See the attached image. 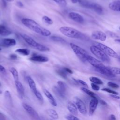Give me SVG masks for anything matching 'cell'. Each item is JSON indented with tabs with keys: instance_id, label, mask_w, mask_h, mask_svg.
I'll return each instance as SVG.
<instances>
[{
	"instance_id": "obj_14",
	"label": "cell",
	"mask_w": 120,
	"mask_h": 120,
	"mask_svg": "<svg viewBox=\"0 0 120 120\" xmlns=\"http://www.w3.org/2000/svg\"><path fill=\"white\" fill-rule=\"evenodd\" d=\"M95 70L97 71L98 72L105 75L107 77H113L115 76V75H113L111 71L110 70L108 69L107 67H106L104 66V67L100 68H98V69H95Z\"/></svg>"
},
{
	"instance_id": "obj_29",
	"label": "cell",
	"mask_w": 120,
	"mask_h": 120,
	"mask_svg": "<svg viewBox=\"0 0 120 120\" xmlns=\"http://www.w3.org/2000/svg\"><path fill=\"white\" fill-rule=\"evenodd\" d=\"M52 90L57 96H58L60 98H64L65 97V95L63 94L60 91V90H59V89L58 88L57 86H55L53 87V88L52 89Z\"/></svg>"
},
{
	"instance_id": "obj_3",
	"label": "cell",
	"mask_w": 120,
	"mask_h": 120,
	"mask_svg": "<svg viewBox=\"0 0 120 120\" xmlns=\"http://www.w3.org/2000/svg\"><path fill=\"white\" fill-rule=\"evenodd\" d=\"M21 36L29 46L35 50L40 52H47L50 50L48 47L37 42L32 38L26 34H21Z\"/></svg>"
},
{
	"instance_id": "obj_23",
	"label": "cell",
	"mask_w": 120,
	"mask_h": 120,
	"mask_svg": "<svg viewBox=\"0 0 120 120\" xmlns=\"http://www.w3.org/2000/svg\"><path fill=\"white\" fill-rule=\"evenodd\" d=\"M58 88L60 90V91L64 95H66V92L67 88V86L65 83L62 81H58L57 82Z\"/></svg>"
},
{
	"instance_id": "obj_51",
	"label": "cell",
	"mask_w": 120,
	"mask_h": 120,
	"mask_svg": "<svg viewBox=\"0 0 120 120\" xmlns=\"http://www.w3.org/2000/svg\"><path fill=\"white\" fill-rule=\"evenodd\" d=\"M71 0L74 3H77L78 2V0Z\"/></svg>"
},
{
	"instance_id": "obj_24",
	"label": "cell",
	"mask_w": 120,
	"mask_h": 120,
	"mask_svg": "<svg viewBox=\"0 0 120 120\" xmlns=\"http://www.w3.org/2000/svg\"><path fill=\"white\" fill-rule=\"evenodd\" d=\"M47 114L53 119H57L59 118V115L56 111L52 109H48L46 111Z\"/></svg>"
},
{
	"instance_id": "obj_57",
	"label": "cell",
	"mask_w": 120,
	"mask_h": 120,
	"mask_svg": "<svg viewBox=\"0 0 120 120\" xmlns=\"http://www.w3.org/2000/svg\"><path fill=\"white\" fill-rule=\"evenodd\" d=\"M119 29H120V27H119Z\"/></svg>"
},
{
	"instance_id": "obj_40",
	"label": "cell",
	"mask_w": 120,
	"mask_h": 120,
	"mask_svg": "<svg viewBox=\"0 0 120 120\" xmlns=\"http://www.w3.org/2000/svg\"><path fill=\"white\" fill-rule=\"evenodd\" d=\"M91 86L92 89L93 90H96V91H98L100 89L99 86L98 85V84H95L94 83H91Z\"/></svg>"
},
{
	"instance_id": "obj_12",
	"label": "cell",
	"mask_w": 120,
	"mask_h": 120,
	"mask_svg": "<svg viewBox=\"0 0 120 120\" xmlns=\"http://www.w3.org/2000/svg\"><path fill=\"white\" fill-rule=\"evenodd\" d=\"M91 38L94 39L104 41L106 40L107 36L104 32L99 30H96L92 33Z\"/></svg>"
},
{
	"instance_id": "obj_50",
	"label": "cell",
	"mask_w": 120,
	"mask_h": 120,
	"mask_svg": "<svg viewBox=\"0 0 120 120\" xmlns=\"http://www.w3.org/2000/svg\"><path fill=\"white\" fill-rule=\"evenodd\" d=\"M17 5H18V6H19V7H22L23 6V4H22L21 2H20V1H18V2H17Z\"/></svg>"
},
{
	"instance_id": "obj_56",
	"label": "cell",
	"mask_w": 120,
	"mask_h": 120,
	"mask_svg": "<svg viewBox=\"0 0 120 120\" xmlns=\"http://www.w3.org/2000/svg\"><path fill=\"white\" fill-rule=\"evenodd\" d=\"M1 50V48H0V51Z\"/></svg>"
},
{
	"instance_id": "obj_7",
	"label": "cell",
	"mask_w": 120,
	"mask_h": 120,
	"mask_svg": "<svg viewBox=\"0 0 120 120\" xmlns=\"http://www.w3.org/2000/svg\"><path fill=\"white\" fill-rule=\"evenodd\" d=\"M78 1H79V2L83 7L92 9L99 14H101L103 12V8L102 7L97 3L90 2L86 1H82L80 0H78Z\"/></svg>"
},
{
	"instance_id": "obj_19",
	"label": "cell",
	"mask_w": 120,
	"mask_h": 120,
	"mask_svg": "<svg viewBox=\"0 0 120 120\" xmlns=\"http://www.w3.org/2000/svg\"><path fill=\"white\" fill-rule=\"evenodd\" d=\"M26 79H27V82L28 83V84L29 85V87H30V90L33 92V93L34 94H35L38 90L37 89L36 85L35 82L30 76H27Z\"/></svg>"
},
{
	"instance_id": "obj_41",
	"label": "cell",
	"mask_w": 120,
	"mask_h": 120,
	"mask_svg": "<svg viewBox=\"0 0 120 120\" xmlns=\"http://www.w3.org/2000/svg\"><path fill=\"white\" fill-rule=\"evenodd\" d=\"M107 34L111 37L112 38H119V37L115 33L112 32H111V31H107L106 32Z\"/></svg>"
},
{
	"instance_id": "obj_20",
	"label": "cell",
	"mask_w": 120,
	"mask_h": 120,
	"mask_svg": "<svg viewBox=\"0 0 120 120\" xmlns=\"http://www.w3.org/2000/svg\"><path fill=\"white\" fill-rule=\"evenodd\" d=\"M43 92L45 94V96L47 97V98H48V99L49 100L50 103L53 105V106H57V103L56 102L55 99H54V98H53V96L51 94V93L48 91L47 90L44 89L43 90Z\"/></svg>"
},
{
	"instance_id": "obj_17",
	"label": "cell",
	"mask_w": 120,
	"mask_h": 120,
	"mask_svg": "<svg viewBox=\"0 0 120 120\" xmlns=\"http://www.w3.org/2000/svg\"><path fill=\"white\" fill-rule=\"evenodd\" d=\"M67 108L69 112L74 115H77L78 114L77 108L75 105L71 101H69L67 104Z\"/></svg>"
},
{
	"instance_id": "obj_26",
	"label": "cell",
	"mask_w": 120,
	"mask_h": 120,
	"mask_svg": "<svg viewBox=\"0 0 120 120\" xmlns=\"http://www.w3.org/2000/svg\"><path fill=\"white\" fill-rule=\"evenodd\" d=\"M15 52L25 56L29 55L30 53V50L27 48H19L16 49Z\"/></svg>"
},
{
	"instance_id": "obj_54",
	"label": "cell",
	"mask_w": 120,
	"mask_h": 120,
	"mask_svg": "<svg viewBox=\"0 0 120 120\" xmlns=\"http://www.w3.org/2000/svg\"><path fill=\"white\" fill-rule=\"evenodd\" d=\"M119 60L120 61V58H119Z\"/></svg>"
},
{
	"instance_id": "obj_35",
	"label": "cell",
	"mask_w": 120,
	"mask_h": 120,
	"mask_svg": "<svg viewBox=\"0 0 120 120\" xmlns=\"http://www.w3.org/2000/svg\"><path fill=\"white\" fill-rule=\"evenodd\" d=\"M65 118L68 120H80L79 118L73 114H68L65 116Z\"/></svg>"
},
{
	"instance_id": "obj_32",
	"label": "cell",
	"mask_w": 120,
	"mask_h": 120,
	"mask_svg": "<svg viewBox=\"0 0 120 120\" xmlns=\"http://www.w3.org/2000/svg\"><path fill=\"white\" fill-rule=\"evenodd\" d=\"M107 68L113 75H120V68L112 67H107Z\"/></svg>"
},
{
	"instance_id": "obj_8",
	"label": "cell",
	"mask_w": 120,
	"mask_h": 120,
	"mask_svg": "<svg viewBox=\"0 0 120 120\" xmlns=\"http://www.w3.org/2000/svg\"><path fill=\"white\" fill-rule=\"evenodd\" d=\"M22 107L27 112L34 120H41L38 112L30 105L28 104L23 103L22 104Z\"/></svg>"
},
{
	"instance_id": "obj_28",
	"label": "cell",
	"mask_w": 120,
	"mask_h": 120,
	"mask_svg": "<svg viewBox=\"0 0 120 120\" xmlns=\"http://www.w3.org/2000/svg\"><path fill=\"white\" fill-rule=\"evenodd\" d=\"M57 73L61 77L63 78L64 79H67V73L66 71L64 70V68H61V69H58L56 70Z\"/></svg>"
},
{
	"instance_id": "obj_9",
	"label": "cell",
	"mask_w": 120,
	"mask_h": 120,
	"mask_svg": "<svg viewBox=\"0 0 120 120\" xmlns=\"http://www.w3.org/2000/svg\"><path fill=\"white\" fill-rule=\"evenodd\" d=\"M74 101L81 113L85 115L87 113V109L84 103L80 98L76 97L74 98Z\"/></svg>"
},
{
	"instance_id": "obj_46",
	"label": "cell",
	"mask_w": 120,
	"mask_h": 120,
	"mask_svg": "<svg viewBox=\"0 0 120 120\" xmlns=\"http://www.w3.org/2000/svg\"><path fill=\"white\" fill-rule=\"evenodd\" d=\"M110 96L112 98H115V99H119L120 98V97L119 96H118L117 95H115V94H111L110 95Z\"/></svg>"
},
{
	"instance_id": "obj_44",
	"label": "cell",
	"mask_w": 120,
	"mask_h": 120,
	"mask_svg": "<svg viewBox=\"0 0 120 120\" xmlns=\"http://www.w3.org/2000/svg\"><path fill=\"white\" fill-rule=\"evenodd\" d=\"M9 57L11 59H12V60H15V59H17V55L15 54H11L9 56Z\"/></svg>"
},
{
	"instance_id": "obj_55",
	"label": "cell",
	"mask_w": 120,
	"mask_h": 120,
	"mask_svg": "<svg viewBox=\"0 0 120 120\" xmlns=\"http://www.w3.org/2000/svg\"><path fill=\"white\" fill-rule=\"evenodd\" d=\"M1 86V83H0V87Z\"/></svg>"
},
{
	"instance_id": "obj_1",
	"label": "cell",
	"mask_w": 120,
	"mask_h": 120,
	"mask_svg": "<svg viewBox=\"0 0 120 120\" xmlns=\"http://www.w3.org/2000/svg\"><path fill=\"white\" fill-rule=\"evenodd\" d=\"M21 22L26 27L38 34L45 37H48L51 35L50 30L42 27L32 19L24 18L22 19Z\"/></svg>"
},
{
	"instance_id": "obj_21",
	"label": "cell",
	"mask_w": 120,
	"mask_h": 120,
	"mask_svg": "<svg viewBox=\"0 0 120 120\" xmlns=\"http://www.w3.org/2000/svg\"><path fill=\"white\" fill-rule=\"evenodd\" d=\"M15 83L18 94L21 97H22L24 94V89L22 84L19 81H15Z\"/></svg>"
},
{
	"instance_id": "obj_43",
	"label": "cell",
	"mask_w": 120,
	"mask_h": 120,
	"mask_svg": "<svg viewBox=\"0 0 120 120\" xmlns=\"http://www.w3.org/2000/svg\"><path fill=\"white\" fill-rule=\"evenodd\" d=\"M0 72L1 73H5L6 72V69L1 65H0Z\"/></svg>"
},
{
	"instance_id": "obj_11",
	"label": "cell",
	"mask_w": 120,
	"mask_h": 120,
	"mask_svg": "<svg viewBox=\"0 0 120 120\" xmlns=\"http://www.w3.org/2000/svg\"><path fill=\"white\" fill-rule=\"evenodd\" d=\"M98 100L97 97L92 98L90 100V101L89 104V115H92L94 113L98 105Z\"/></svg>"
},
{
	"instance_id": "obj_52",
	"label": "cell",
	"mask_w": 120,
	"mask_h": 120,
	"mask_svg": "<svg viewBox=\"0 0 120 120\" xmlns=\"http://www.w3.org/2000/svg\"><path fill=\"white\" fill-rule=\"evenodd\" d=\"M115 41H116L119 43H120V39H115Z\"/></svg>"
},
{
	"instance_id": "obj_4",
	"label": "cell",
	"mask_w": 120,
	"mask_h": 120,
	"mask_svg": "<svg viewBox=\"0 0 120 120\" xmlns=\"http://www.w3.org/2000/svg\"><path fill=\"white\" fill-rule=\"evenodd\" d=\"M70 46L76 56L83 63L87 62V58L89 55L84 49L72 43H70Z\"/></svg>"
},
{
	"instance_id": "obj_16",
	"label": "cell",
	"mask_w": 120,
	"mask_h": 120,
	"mask_svg": "<svg viewBox=\"0 0 120 120\" xmlns=\"http://www.w3.org/2000/svg\"><path fill=\"white\" fill-rule=\"evenodd\" d=\"M30 60L36 62H47L49 60V59L47 57L40 55H33L30 58Z\"/></svg>"
},
{
	"instance_id": "obj_42",
	"label": "cell",
	"mask_w": 120,
	"mask_h": 120,
	"mask_svg": "<svg viewBox=\"0 0 120 120\" xmlns=\"http://www.w3.org/2000/svg\"><path fill=\"white\" fill-rule=\"evenodd\" d=\"M76 81H77V83H78L81 84L82 85L84 86H85V87H86L87 88L88 87V84H87L86 83V82H85L84 81H82V80H80V79L77 80Z\"/></svg>"
},
{
	"instance_id": "obj_47",
	"label": "cell",
	"mask_w": 120,
	"mask_h": 120,
	"mask_svg": "<svg viewBox=\"0 0 120 120\" xmlns=\"http://www.w3.org/2000/svg\"><path fill=\"white\" fill-rule=\"evenodd\" d=\"M5 116L1 112H0V120H6Z\"/></svg>"
},
{
	"instance_id": "obj_6",
	"label": "cell",
	"mask_w": 120,
	"mask_h": 120,
	"mask_svg": "<svg viewBox=\"0 0 120 120\" xmlns=\"http://www.w3.org/2000/svg\"><path fill=\"white\" fill-rule=\"evenodd\" d=\"M101 51H102L107 56H111L113 58H118V54L112 48L105 45L100 43L96 42L95 43V45Z\"/></svg>"
},
{
	"instance_id": "obj_49",
	"label": "cell",
	"mask_w": 120,
	"mask_h": 120,
	"mask_svg": "<svg viewBox=\"0 0 120 120\" xmlns=\"http://www.w3.org/2000/svg\"><path fill=\"white\" fill-rule=\"evenodd\" d=\"M99 102H100V103L101 105H107V103H106L105 100H103V99L100 100Z\"/></svg>"
},
{
	"instance_id": "obj_18",
	"label": "cell",
	"mask_w": 120,
	"mask_h": 120,
	"mask_svg": "<svg viewBox=\"0 0 120 120\" xmlns=\"http://www.w3.org/2000/svg\"><path fill=\"white\" fill-rule=\"evenodd\" d=\"M109 8L112 10L120 12V0H116L109 4Z\"/></svg>"
},
{
	"instance_id": "obj_22",
	"label": "cell",
	"mask_w": 120,
	"mask_h": 120,
	"mask_svg": "<svg viewBox=\"0 0 120 120\" xmlns=\"http://www.w3.org/2000/svg\"><path fill=\"white\" fill-rule=\"evenodd\" d=\"M12 31L7 28L5 25L0 24V35L7 36L12 34Z\"/></svg>"
},
{
	"instance_id": "obj_38",
	"label": "cell",
	"mask_w": 120,
	"mask_h": 120,
	"mask_svg": "<svg viewBox=\"0 0 120 120\" xmlns=\"http://www.w3.org/2000/svg\"><path fill=\"white\" fill-rule=\"evenodd\" d=\"M102 90L104 91H106L108 93H109L110 94H115V95H118V93L116 91H115L114 90H112L108 88H103L102 89Z\"/></svg>"
},
{
	"instance_id": "obj_31",
	"label": "cell",
	"mask_w": 120,
	"mask_h": 120,
	"mask_svg": "<svg viewBox=\"0 0 120 120\" xmlns=\"http://www.w3.org/2000/svg\"><path fill=\"white\" fill-rule=\"evenodd\" d=\"M81 90L82 91H83L84 93H85L86 94H87V95H88L89 96L91 97V98H96V95H95V94L94 92H93L92 91L89 90L86 88L82 87V88H81Z\"/></svg>"
},
{
	"instance_id": "obj_48",
	"label": "cell",
	"mask_w": 120,
	"mask_h": 120,
	"mask_svg": "<svg viewBox=\"0 0 120 120\" xmlns=\"http://www.w3.org/2000/svg\"><path fill=\"white\" fill-rule=\"evenodd\" d=\"M109 120H116L115 116L114 114H111L109 117Z\"/></svg>"
},
{
	"instance_id": "obj_13",
	"label": "cell",
	"mask_w": 120,
	"mask_h": 120,
	"mask_svg": "<svg viewBox=\"0 0 120 120\" xmlns=\"http://www.w3.org/2000/svg\"><path fill=\"white\" fill-rule=\"evenodd\" d=\"M68 16L71 19L76 22L79 23H83L84 22V21L83 17L77 13L74 12H70L68 14Z\"/></svg>"
},
{
	"instance_id": "obj_27",
	"label": "cell",
	"mask_w": 120,
	"mask_h": 120,
	"mask_svg": "<svg viewBox=\"0 0 120 120\" xmlns=\"http://www.w3.org/2000/svg\"><path fill=\"white\" fill-rule=\"evenodd\" d=\"M9 71L10 72V73L12 74L13 78L15 80V81H19L18 79H19V75H18V73L17 71V70L14 68H11L9 69Z\"/></svg>"
},
{
	"instance_id": "obj_15",
	"label": "cell",
	"mask_w": 120,
	"mask_h": 120,
	"mask_svg": "<svg viewBox=\"0 0 120 120\" xmlns=\"http://www.w3.org/2000/svg\"><path fill=\"white\" fill-rule=\"evenodd\" d=\"M0 45L4 47L14 46L16 45V41L13 38H4L0 41Z\"/></svg>"
},
{
	"instance_id": "obj_36",
	"label": "cell",
	"mask_w": 120,
	"mask_h": 120,
	"mask_svg": "<svg viewBox=\"0 0 120 120\" xmlns=\"http://www.w3.org/2000/svg\"><path fill=\"white\" fill-rule=\"evenodd\" d=\"M51 38L54 41H57V42H65V40L63 39L62 38L59 37H57V36H52L51 37Z\"/></svg>"
},
{
	"instance_id": "obj_10",
	"label": "cell",
	"mask_w": 120,
	"mask_h": 120,
	"mask_svg": "<svg viewBox=\"0 0 120 120\" xmlns=\"http://www.w3.org/2000/svg\"><path fill=\"white\" fill-rule=\"evenodd\" d=\"M87 61L90 63L95 69L100 68L105 66L100 60L90 55L87 58Z\"/></svg>"
},
{
	"instance_id": "obj_53",
	"label": "cell",
	"mask_w": 120,
	"mask_h": 120,
	"mask_svg": "<svg viewBox=\"0 0 120 120\" xmlns=\"http://www.w3.org/2000/svg\"><path fill=\"white\" fill-rule=\"evenodd\" d=\"M6 0L8 1V2H12V1H14V0Z\"/></svg>"
},
{
	"instance_id": "obj_5",
	"label": "cell",
	"mask_w": 120,
	"mask_h": 120,
	"mask_svg": "<svg viewBox=\"0 0 120 120\" xmlns=\"http://www.w3.org/2000/svg\"><path fill=\"white\" fill-rule=\"evenodd\" d=\"M90 50L92 54L102 61L106 63H109L110 61V59L109 56L96 46L94 45H91L90 47Z\"/></svg>"
},
{
	"instance_id": "obj_45",
	"label": "cell",
	"mask_w": 120,
	"mask_h": 120,
	"mask_svg": "<svg viewBox=\"0 0 120 120\" xmlns=\"http://www.w3.org/2000/svg\"><path fill=\"white\" fill-rule=\"evenodd\" d=\"M64 69L66 71V72L67 73H69V74H73V71L70 69L67 68H64Z\"/></svg>"
},
{
	"instance_id": "obj_25",
	"label": "cell",
	"mask_w": 120,
	"mask_h": 120,
	"mask_svg": "<svg viewBox=\"0 0 120 120\" xmlns=\"http://www.w3.org/2000/svg\"><path fill=\"white\" fill-rule=\"evenodd\" d=\"M4 98L5 99V101L7 104H8L9 105H12V99L10 93L9 91L7 90L5 92L4 94Z\"/></svg>"
},
{
	"instance_id": "obj_58",
	"label": "cell",
	"mask_w": 120,
	"mask_h": 120,
	"mask_svg": "<svg viewBox=\"0 0 120 120\" xmlns=\"http://www.w3.org/2000/svg\"></svg>"
},
{
	"instance_id": "obj_2",
	"label": "cell",
	"mask_w": 120,
	"mask_h": 120,
	"mask_svg": "<svg viewBox=\"0 0 120 120\" xmlns=\"http://www.w3.org/2000/svg\"><path fill=\"white\" fill-rule=\"evenodd\" d=\"M60 31L67 37L81 40L86 39V36L80 31L70 27L62 26L60 28Z\"/></svg>"
},
{
	"instance_id": "obj_33",
	"label": "cell",
	"mask_w": 120,
	"mask_h": 120,
	"mask_svg": "<svg viewBox=\"0 0 120 120\" xmlns=\"http://www.w3.org/2000/svg\"><path fill=\"white\" fill-rule=\"evenodd\" d=\"M42 20L46 23L49 25H52L53 23L52 20L47 16H43L42 17Z\"/></svg>"
},
{
	"instance_id": "obj_37",
	"label": "cell",
	"mask_w": 120,
	"mask_h": 120,
	"mask_svg": "<svg viewBox=\"0 0 120 120\" xmlns=\"http://www.w3.org/2000/svg\"><path fill=\"white\" fill-rule=\"evenodd\" d=\"M59 5L61 6H66L67 5V2L66 0H52Z\"/></svg>"
},
{
	"instance_id": "obj_39",
	"label": "cell",
	"mask_w": 120,
	"mask_h": 120,
	"mask_svg": "<svg viewBox=\"0 0 120 120\" xmlns=\"http://www.w3.org/2000/svg\"><path fill=\"white\" fill-rule=\"evenodd\" d=\"M107 85L108 86H109V87L112 88H114V89H117L119 87V85H118L117 84L111 82H109L107 83Z\"/></svg>"
},
{
	"instance_id": "obj_34",
	"label": "cell",
	"mask_w": 120,
	"mask_h": 120,
	"mask_svg": "<svg viewBox=\"0 0 120 120\" xmlns=\"http://www.w3.org/2000/svg\"><path fill=\"white\" fill-rule=\"evenodd\" d=\"M35 95L36 96V97L37 98L38 100V101L41 104H42L43 103V102H44V99H43V98L42 95H41V94L38 91L35 94Z\"/></svg>"
},
{
	"instance_id": "obj_30",
	"label": "cell",
	"mask_w": 120,
	"mask_h": 120,
	"mask_svg": "<svg viewBox=\"0 0 120 120\" xmlns=\"http://www.w3.org/2000/svg\"><path fill=\"white\" fill-rule=\"evenodd\" d=\"M89 80L90 82H92V83H94L96 84H102L103 83V82L98 78L94 77V76H92L90 77L89 78Z\"/></svg>"
}]
</instances>
